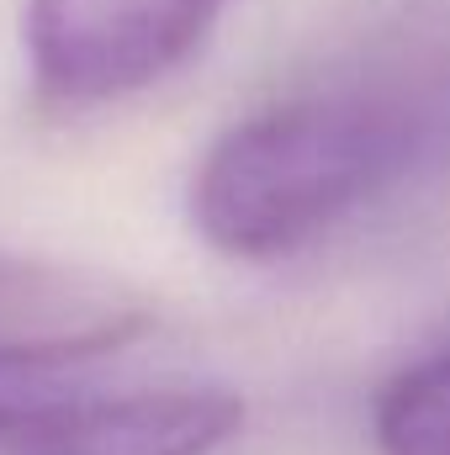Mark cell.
Instances as JSON below:
<instances>
[{
	"label": "cell",
	"instance_id": "obj_1",
	"mask_svg": "<svg viewBox=\"0 0 450 455\" xmlns=\"http://www.w3.org/2000/svg\"><path fill=\"white\" fill-rule=\"evenodd\" d=\"M450 154V69L408 85L308 96L244 116L191 170L186 212L207 249L286 259Z\"/></svg>",
	"mask_w": 450,
	"mask_h": 455
},
{
	"label": "cell",
	"instance_id": "obj_2",
	"mask_svg": "<svg viewBox=\"0 0 450 455\" xmlns=\"http://www.w3.org/2000/svg\"><path fill=\"white\" fill-rule=\"evenodd\" d=\"M228 0H27L21 53L48 107H107L175 75Z\"/></svg>",
	"mask_w": 450,
	"mask_h": 455
},
{
	"label": "cell",
	"instance_id": "obj_3",
	"mask_svg": "<svg viewBox=\"0 0 450 455\" xmlns=\"http://www.w3.org/2000/svg\"><path fill=\"white\" fill-rule=\"evenodd\" d=\"M244 429L223 381L122 392H0V455H218Z\"/></svg>",
	"mask_w": 450,
	"mask_h": 455
},
{
	"label": "cell",
	"instance_id": "obj_4",
	"mask_svg": "<svg viewBox=\"0 0 450 455\" xmlns=\"http://www.w3.org/2000/svg\"><path fill=\"white\" fill-rule=\"evenodd\" d=\"M143 286L96 265L0 254V376L117 355L154 329Z\"/></svg>",
	"mask_w": 450,
	"mask_h": 455
},
{
	"label": "cell",
	"instance_id": "obj_5",
	"mask_svg": "<svg viewBox=\"0 0 450 455\" xmlns=\"http://www.w3.org/2000/svg\"><path fill=\"white\" fill-rule=\"evenodd\" d=\"M371 435L382 455H450V344L382 387Z\"/></svg>",
	"mask_w": 450,
	"mask_h": 455
}]
</instances>
